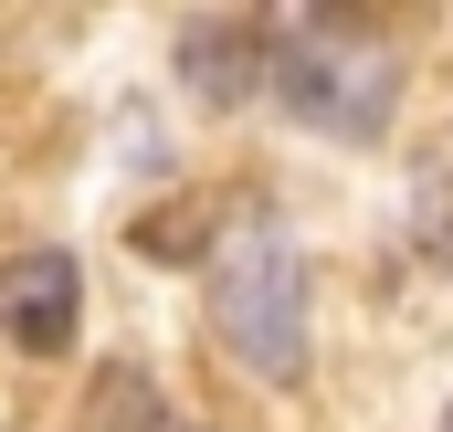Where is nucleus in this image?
Masks as SVG:
<instances>
[{"label":"nucleus","instance_id":"1","mask_svg":"<svg viewBox=\"0 0 453 432\" xmlns=\"http://www.w3.org/2000/svg\"><path fill=\"white\" fill-rule=\"evenodd\" d=\"M211 327L253 380H306V253L285 221H242L211 253Z\"/></svg>","mask_w":453,"mask_h":432},{"label":"nucleus","instance_id":"2","mask_svg":"<svg viewBox=\"0 0 453 432\" xmlns=\"http://www.w3.org/2000/svg\"><path fill=\"white\" fill-rule=\"evenodd\" d=\"M264 96L306 127H327V137H380L401 116V53L369 42L358 21H296V32H274Z\"/></svg>","mask_w":453,"mask_h":432},{"label":"nucleus","instance_id":"3","mask_svg":"<svg viewBox=\"0 0 453 432\" xmlns=\"http://www.w3.org/2000/svg\"><path fill=\"white\" fill-rule=\"evenodd\" d=\"M74 317H85V274H74V253L32 243V253L0 264V337H11V348L64 359V348H74Z\"/></svg>","mask_w":453,"mask_h":432},{"label":"nucleus","instance_id":"4","mask_svg":"<svg viewBox=\"0 0 453 432\" xmlns=\"http://www.w3.org/2000/svg\"><path fill=\"white\" fill-rule=\"evenodd\" d=\"M180 74L201 106H242L274 74V21H190L180 32Z\"/></svg>","mask_w":453,"mask_h":432},{"label":"nucleus","instance_id":"5","mask_svg":"<svg viewBox=\"0 0 453 432\" xmlns=\"http://www.w3.org/2000/svg\"><path fill=\"white\" fill-rule=\"evenodd\" d=\"M96 432H148V380L137 369H106L96 380Z\"/></svg>","mask_w":453,"mask_h":432},{"label":"nucleus","instance_id":"6","mask_svg":"<svg viewBox=\"0 0 453 432\" xmlns=\"http://www.w3.org/2000/svg\"><path fill=\"white\" fill-rule=\"evenodd\" d=\"M422 243H433V264L453 274V180H422Z\"/></svg>","mask_w":453,"mask_h":432}]
</instances>
